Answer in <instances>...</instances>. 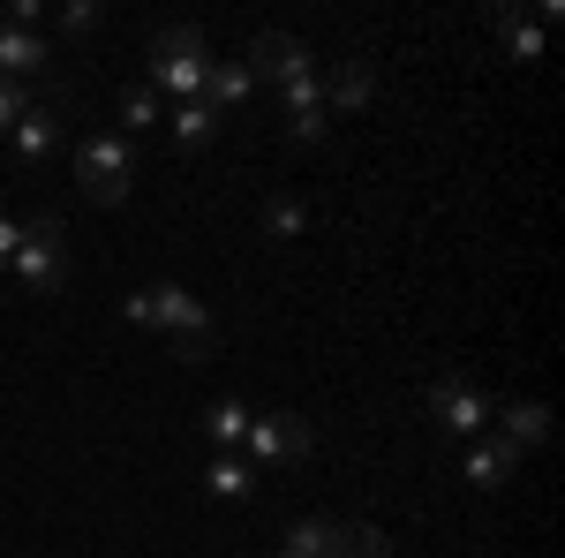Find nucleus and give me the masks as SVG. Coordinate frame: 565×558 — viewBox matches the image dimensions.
I'll list each match as a JSON object with an SVG mask.
<instances>
[{
    "mask_svg": "<svg viewBox=\"0 0 565 558\" xmlns=\"http://www.w3.org/2000/svg\"><path fill=\"white\" fill-rule=\"evenodd\" d=\"M136 181V144L114 129H90L84 144H76V189H84L90 204H121Z\"/></svg>",
    "mask_w": 565,
    "mask_h": 558,
    "instance_id": "nucleus-4",
    "label": "nucleus"
},
{
    "mask_svg": "<svg viewBox=\"0 0 565 558\" xmlns=\"http://www.w3.org/2000/svg\"><path fill=\"white\" fill-rule=\"evenodd\" d=\"M340 528H348V520H332V514H302L295 528H287V544H279V551H295V558H332V551H340Z\"/></svg>",
    "mask_w": 565,
    "mask_h": 558,
    "instance_id": "nucleus-14",
    "label": "nucleus"
},
{
    "mask_svg": "<svg viewBox=\"0 0 565 558\" xmlns=\"http://www.w3.org/2000/svg\"><path fill=\"white\" fill-rule=\"evenodd\" d=\"M23 114H31V84H8V76H0V136L15 129Z\"/></svg>",
    "mask_w": 565,
    "mask_h": 558,
    "instance_id": "nucleus-24",
    "label": "nucleus"
},
{
    "mask_svg": "<svg viewBox=\"0 0 565 558\" xmlns=\"http://www.w3.org/2000/svg\"><path fill=\"white\" fill-rule=\"evenodd\" d=\"M98 23H106V8H98V0H68V8H61V31H68V39H90Z\"/></svg>",
    "mask_w": 565,
    "mask_h": 558,
    "instance_id": "nucleus-23",
    "label": "nucleus"
},
{
    "mask_svg": "<svg viewBox=\"0 0 565 558\" xmlns=\"http://www.w3.org/2000/svg\"><path fill=\"white\" fill-rule=\"evenodd\" d=\"M8 144H15V159H45V151H61V122H53L45 106H31V114L8 129Z\"/></svg>",
    "mask_w": 565,
    "mask_h": 558,
    "instance_id": "nucleus-18",
    "label": "nucleus"
},
{
    "mask_svg": "<svg viewBox=\"0 0 565 558\" xmlns=\"http://www.w3.org/2000/svg\"><path fill=\"white\" fill-rule=\"evenodd\" d=\"M121 309H129V325H143V333H174L181 362H204V355H212V309L189 295V287H174V280L136 287Z\"/></svg>",
    "mask_w": 565,
    "mask_h": 558,
    "instance_id": "nucleus-1",
    "label": "nucleus"
},
{
    "mask_svg": "<svg viewBox=\"0 0 565 558\" xmlns=\"http://www.w3.org/2000/svg\"><path fill=\"white\" fill-rule=\"evenodd\" d=\"M204 491L234 506V498H249V491H257V468H249V461H234V453H212V468H204Z\"/></svg>",
    "mask_w": 565,
    "mask_h": 558,
    "instance_id": "nucleus-19",
    "label": "nucleus"
},
{
    "mask_svg": "<svg viewBox=\"0 0 565 558\" xmlns=\"http://www.w3.org/2000/svg\"><path fill=\"white\" fill-rule=\"evenodd\" d=\"M309 445H317V430L295 415V408H271V415H249V438H242V453H249V468H271V461H309Z\"/></svg>",
    "mask_w": 565,
    "mask_h": 558,
    "instance_id": "nucleus-6",
    "label": "nucleus"
},
{
    "mask_svg": "<svg viewBox=\"0 0 565 558\" xmlns=\"http://www.w3.org/2000/svg\"><path fill=\"white\" fill-rule=\"evenodd\" d=\"M8 272H15L31 295H61V287H68V227H61V212L23 219V242H15Z\"/></svg>",
    "mask_w": 565,
    "mask_h": 558,
    "instance_id": "nucleus-3",
    "label": "nucleus"
},
{
    "mask_svg": "<svg viewBox=\"0 0 565 558\" xmlns=\"http://www.w3.org/2000/svg\"><path fill=\"white\" fill-rule=\"evenodd\" d=\"M15 242H23V219L0 212V272H8V257H15Z\"/></svg>",
    "mask_w": 565,
    "mask_h": 558,
    "instance_id": "nucleus-25",
    "label": "nucleus"
},
{
    "mask_svg": "<svg viewBox=\"0 0 565 558\" xmlns=\"http://www.w3.org/2000/svg\"><path fill=\"white\" fill-rule=\"evenodd\" d=\"M167 129H174L181 151H212V144H218V114L204 106V98H189V106H174V114H167Z\"/></svg>",
    "mask_w": 565,
    "mask_h": 558,
    "instance_id": "nucleus-16",
    "label": "nucleus"
},
{
    "mask_svg": "<svg viewBox=\"0 0 565 558\" xmlns=\"http://www.w3.org/2000/svg\"><path fill=\"white\" fill-rule=\"evenodd\" d=\"M332 558H392V536L370 528V520H354V528H340V551Z\"/></svg>",
    "mask_w": 565,
    "mask_h": 558,
    "instance_id": "nucleus-22",
    "label": "nucleus"
},
{
    "mask_svg": "<svg viewBox=\"0 0 565 558\" xmlns=\"http://www.w3.org/2000/svg\"><path fill=\"white\" fill-rule=\"evenodd\" d=\"M430 423L445 430V438H468V445H476L482 430H490V392L468 386L460 370H445V378L430 386Z\"/></svg>",
    "mask_w": 565,
    "mask_h": 558,
    "instance_id": "nucleus-5",
    "label": "nucleus"
},
{
    "mask_svg": "<svg viewBox=\"0 0 565 558\" xmlns=\"http://www.w3.org/2000/svg\"><path fill=\"white\" fill-rule=\"evenodd\" d=\"M302 114H324V76L309 69L295 84H279V122H302Z\"/></svg>",
    "mask_w": 565,
    "mask_h": 558,
    "instance_id": "nucleus-21",
    "label": "nucleus"
},
{
    "mask_svg": "<svg viewBox=\"0 0 565 558\" xmlns=\"http://www.w3.org/2000/svg\"><path fill=\"white\" fill-rule=\"evenodd\" d=\"M114 122H121V129H114V136H129V144H136V136H151V129H159V122H167V114H159V91L129 84V91H121V98H114Z\"/></svg>",
    "mask_w": 565,
    "mask_h": 558,
    "instance_id": "nucleus-15",
    "label": "nucleus"
},
{
    "mask_svg": "<svg viewBox=\"0 0 565 558\" xmlns=\"http://www.w3.org/2000/svg\"><path fill=\"white\" fill-rule=\"evenodd\" d=\"M521 475V453L505 445V438H482V445H468V483L476 491H505Z\"/></svg>",
    "mask_w": 565,
    "mask_h": 558,
    "instance_id": "nucleus-12",
    "label": "nucleus"
},
{
    "mask_svg": "<svg viewBox=\"0 0 565 558\" xmlns=\"http://www.w3.org/2000/svg\"><path fill=\"white\" fill-rule=\"evenodd\" d=\"M45 61H53V53H45L39 31H15V23H0V76H8V84H31Z\"/></svg>",
    "mask_w": 565,
    "mask_h": 558,
    "instance_id": "nucleus-11",
    "label": "nucleus"
},
{
    "mask_svg": "<svg viewBox=\"0 0 565 558\" xmlns=\"http://www.w3.org/2000/svg\"><path fill=\"white\" fill-rule=\"evenodd\" d=\"M257 98V76L242 69V61H212V76H204V106L212 114H242Z\"/></svg>",
    "mask_w": 565,
    "mask_h": 558,
    "instance_id": "nucleus-13",
    "label": "nucleus"
},
{
    "mask_svg": "<svg viewBox=\"0 0 565 558\" xmlns=\"http://www.w3.org/2000/svg\"><path fill=\"white\" fill-rule=\"evenodd\" d=\"M249 415H257L249 400H212V408H204V438H212L218 453H234V445L249 438Z\"/></svg>",
    "mask_w": 565,
    "mask_h": 558,
    "instance_id": "nucleus-17",
    "label": "nucleus"
},
{
    "mask_svg": "<svg viewBox=\"0 0 565 558\" xmlns=\"http://www.w3.org/2000/svg\"><path fill=\"white\" fill-rule=\"evenodd\" d=\"M271 558H295V551H271Z\"/></svg>",
    "mask_w": 565,
    "mask_h": 558,
    "instance_id": "nucleus-26",
    "label": "nucleus"
},
{
    "mask_svg": "<svg viewBox=\"0 0 565 558\" xmlns=\"http://www.w3.org/2000/svg\"><path fill=\"white\" fill-rule=\"evenodd\" d=\"M377 98V61H362V53H348L332 76H324V114H362Z\"/></svg>",
    "mask_w": 565,
    "mask_h": 558,
    "instance_id": "nucleus-8",
    "label": "nucleus"
},
{
    "mask_svg": "<svg viewBox=\"0 0 565 558\" xmlns=\"http://www.w3.org/2000/svg\"><path fill=\"white\" fill-rule=\"evenodd\" d=\"M257 219H264V234H271V242H295V234L309 227V204L279 189V197H264V212H257Z\"/></svg>",
    "mask_w": 565,
    "mask_h": 558,
    "instance_id": "nucleus-20",
    "label": "nucleus"
},
{
    "mask_svg": "<svg viewBox=\"0 0 565 558\" xmlns=\"http://www.w3.org/2000/svg\"><path fill=\"white\" fill-rule=\"evenodd\" d=\"M498 415V438L513 445V453H535L543 438H551V408L543 400H505V408H490Z\"/></svg>",
    "mask_w": 565,
    "mask_h": 558,
    "instance_id": "nucleus-9",
    "label": "nucleus"
},
{
    "mask_svg": "<svg viewBox=\"0 0 565 558\" xmlns=\"http://www.w3.org/2000/svg\"><path fill=\"white\" fill-rule=\"evenodd\" d=\"M242 69H249L257 84H295V76H309V69H317V53H309L295 31H257V39H249V53H242Z\"/></svg>",
    "mask_w": 565,
    "mask_h": 558,
    "instance_id": "nucleus-7",
    "label": "nucleus"
},
{
    "mask_svg": "<svg viewBox=\"0 0 565 558\" xmlns=\"http://www.w3.org/2000/svg\"><path fill=\"white\" fill-rule=\"evenodd\" d=\"M490 31L505 39V61H543V23H535L527 8L498 0V8H490Z\"/></svg>",
    "mask_w": 565,
    "mask_h": 558,
    "instance_id": "nucleus-10",
    "label": "nucleus"
},
{
    "mask_svg": "<svg viewBox=\"0 0 565 558\" xmlns=\"http://www.w3.org/2000/svg\"><path fill=\"white\" fill-rule=\"evenodd\" d=\"M204 76H212V45L196 23H167L151 31V61H143V91H167V98H204Z\"/></svg>",
    "mask_w": 565,
    "mask_h": 558,
    "instance_id": "nucleus-2",
    "label": "nucleus"
}]
</instances>
